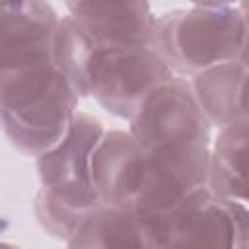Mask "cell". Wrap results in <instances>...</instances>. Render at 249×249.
Wrapping results in <instances>:
<instances>
[{"instance_id": "obj_4", "label": "cell", "mask_w": 249, "mask_h": 249, "mask_svg": "<svg viewBox=\"0 0 249 249\" xmlns=\"http://www.w3.org/2000/svg\"><path fill=\"white\" fill-rule=\"evenodd\" d=\"M163 247H249V206L214 191L193 189L161 220Z\"/></svg>"}, {"instance_id": "obj_6", "label": "cell", "mask_w": 249, "mask_h": 249, "mask_svg": "<svg viewBox=\"0 0 249 249\" xmlns=\"http://www.w3.org/2000/svg\"><path fill=\"white\" fill-rule=\"evenodd\" d=\"M103 134L105 128L95 117L78 111L64 138L37 156L41 187L84 214L99 204L91 181V158Z\"/></svg>"}, {"instance_id": "obj_3", "label": "cell", "mask_w": 249, "mask_h": 249, "mask_svg": "<svg viewBox=\"0 0 249 249\" xmlns=\"http://www.w3.org/2000/svg\"><path fill=\"white\" fill-rule=\"evenodd\" d=\"M245 19L239 6H193L156 18L152 47L175 76L193 78L239 58Z\"/></svg>"}, {"instance_id": "obj_8", "label": "cell", "mask_w": 249, "mask_h": 249, "mask_svg": "<svg viewBox=\"0 0 249 249\" xmlns=\"http://www.w3.org/2000/svg\"><path fill=\"white\" fill-rule=\"evenodd\" d=\"M2 72L54 62L60 23L47 0H2Z\"/></svg>"}, {"instance_id": "obj_13", "label": "cell", "mask_w": 249, "mask_h": 249, "mask_svg": "<svg viewBox=\"0 0 249 249\" xmlns=\"http://www.w3.org/2000/svg\"><path fill=\"white\" fill-rule=\"evenodd\" d=\"M243 70L239 58L212 66L204 72H198L191 78L193 91L206 113L212 126L218 130L237 123L235 113V89Z\"/></svg>"}, {"instance_id": "obj_7", "label": "cell", "mask_w": 249, "mask_h": 249, "mask_svg": "<svg viewBox=\"0 0 249 249\" xmlns=\"http://www.w3.org/2000/svg\"><path fill=\"white\" fill-rule=\"evenodd\" d=\"M152 179L150 163L128 130H105L91 158L97 200L107 206L140 210Z\"/></svg>"}, {"instance_id": "obj_5", "label": "cell", "mask_w": 249, "mask_h": 249, "mask_svg": "<svg viewBox=\"0 0 249 249\" xmlns=\"http://www.w3.org/2000/svg\"><path fill=\"white\" fill-rule=\"evenodd\" d=\"M173 76V70L152 45L126 49L103 47L91 72L89 97L107 113L130 121L146 97Z\"/></svg>"}, {"instance_id": "obj_11", "label": "cell", "mask_w": 249, "mask_h": 249, "mask_svg": "<svg viewBox=\"0 0 249 249\" xmlns=\"http://www.w3.org/2000/svg\"><path fill=\"white\" fill-rule=\"evenodd\" d=\"M208 185L249 206V123H233L212 144Z\"/></svg>"}, {"instance_id": "obj_9", "label": "cell", "mask_w": 249, "mask_h": 249, "mask_svg": "<svg viewBox=\"0 0 249 249\" xmlns=\"http://www.w3.org/2000/svg\"><path fill=\"white\" fill-rule=\"evenodd\" d=\"M70 16L105 49L152 45L150 0H64Z\"/></svg>"}, {"instance_id": "obj_12", "label": "cell", "mask_w": 249, "mask_h": 249, "mask_svg": "<svg viewBox=\"0 0 249 249\" xmlns=\"http://www.w3.org/2000/svg\"><path fill=\"white\" fill-rule=\"evenodd\" d=\"M101 49L103 47L70 14L60 18L53 58L80 97H89L91 72Z\"/></svg>"}, {"instance_id": "obj_14", "label": "cell", "mask_w": 249, "mask_h": 249, "mask_svg": "<svg viewBox=\"0 0 249 249\" xmlns=\"http://www.w3.org/2000/svg\"><path fill=\"white\" fill-rule=\"evenodd\" d=\"M33 212H35V218H37L39 226L51 237H56V239H60L64 243L74 235L78 224L86 216L84 212H78V210L62 204L60 200H56L43 187L35 195Z\"/></svg>"}, {"instance_id": "obj_10", "label": "cell", "mask_w": 249, "mask_h": 249, "mask_svg": "<svg viewBox=\"0 0 249 249\" xmlns=\"http://www.w3.org/2000/svg\"><path fill=\"white\" fill-rule=\"evenodd\" d=\"M68 247H163L161 218L132 208L95 204L86 212Z\"/></svg>"}, {"instance_id": "obj_18", "label": "cell", "mask_w": 249, "mask_h": 249, "mask_svg": "<svg viewBox=\"0 0 249 249\" xmlns=\"http://www.w3.org/2000/svg\"><path fill=\"white\" fill-rule=\"evenodd\" d=\"M239 8L243 12H249V0H239Z\"/></svg>"}, {"instance_id": "obj_2", "label": "cell", "mask_w": 249, "mask_h": 249, "mask_svg": "<svg viewBox=\"0 0 249 249\" xmlns=\"http://www.w3.org/2000/svg\"><path fill=\"white\" fill-rule=\"evenodd\" d=\"M82 97L54 62L2 72L0 115L10 144L23 156H39L68 132Z\"/></svg>"}, {"instance_id": "obj_15", "label": "cell", "mask_w": 249, "mask_h": 249, "mask_svg": "<svg viewBox=\"0 0 249 249\" xmlns=\"http://www.w3.org/2000/svg\"><path fill=\"white\" fill-rule=\"evenodd\" d=\"M235 113L237 123H249V66L245 62L235 89Z\"/></svg>"}, {"instance_id": "obj_1", "label": "cell", "mask_w": 249, "mask_h": 249, "mask_svg": "<svg viewBox=\"0 0 249 249\" xmlns=\"http://www.w3.org/2000/svg\"><path fill=\"white\" fill-rule=\"evenodd\" d=\"M212 123L202 111L191 80L173 76L160 84L128 121L154 169V202L169 214L193 189L208 183Z\"/></svg>"}, {"instance_id": "obj_17", "label": "cell", "mask_w": 249, "mask_h": 249, "mask_svg": "<svg viewBox=\"0 0 249 249\" xmlns=\"http://www.w3.org/2000/svg\"><path fill=\"white\" fill-rule=\"evenodd\" d=\"M193 6H233L239 0H189Z\"/></svg>"}, {"instance_id": "obj_16", "label": "cell", "mask_w": 249, "mask_h": 249, "mask_svg": "<svg viewBox=\"0 0 249 249\" xmlns=\"http://www.w3.org/2000/svg\"><path fill=\"white\" fill-rule=\"evenodd\" d=\"M241 10V8H239ZM243 19H245V37H243V47H241V54H239V60L245 62L249 66V12H243Z\"/></svg>"}]
</instances>
